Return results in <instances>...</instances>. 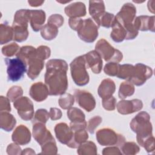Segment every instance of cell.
<instances>
[{
    "mask_svg": "<svg viewBox=\"0 0 155 155\" xmlns=\"http://www.w3.org/2000/svg\"><path fill=\"white\" fill-rule=\"evenodd\" d=\"M68 65L62 59H50L46 64L45 82L50 95L65 93L68 88Z\"/></svg>",
    "mask_w": 155,
    "mask_h": 155,
    "instance_id": "1",
    "label": "cell"
},
{
    "mask_svg": "<svg viewBox=\"0 0 155 155\" xmlns=\"http://www.w3.org/2000/svg\"><path fill=\"white\" fill-rule=\"evenodd\" d=\"M136 13V9L134 5L131 3L128 2L122 6L120 12L115 16L116 21L127 32V40L133 39L138 35V31L134 26Z\"/></svg>",
    "mask_w": 155,
    "mask_h": 155,
    "instance_id": "2",
    "label": "cell"
},
{
    "mask_svg": "<svg viewBox=\"0 0 155 155\" xmlns=\"http://www.w3.org/2000/svg\"><path fill=\"white\" fill-rule=\"evenodd\" d=\"M130 128L137 133V142L142 147L148 138L153 136L150 116L145 111L139 113L132 119L130 122Z\"/></svg>",
    "mask_w": 155,
    "mask_h": 155,
    "instance_id": "3",
    "label": "cell"
},
{
    "mask_svg": "<svg viewBox=\"0 0 155 155\" xmlns=\"http://www.w3.org/2000/svg\"><path fill=\"white\" fill-rule=\"evenodd\" d=\"M30 21V10L21 9L15 15L12 25L14 37L18 39H24L28 36V22Z\"/></svg>",
    "mask_w": 155,
    "mask_h": 155,
    "instance_id": "4",
    "label": "cell"
},
{
    "mask_svg": "<svg viewBox=\"0 0 155 155\" xmlns=\"http://www.w3.org/2000/svg\"><path fill=\"white\" fill-rule=\"evenodd\" d=\"M71 74L74 83L79 86H83L89 82V75L84 55L76 58L70 64Z\"/></svg>",
    "mask_w": 155,
    "mask_h": 155,
    "instance_id": "5",
    "label": "cell"
},
{
    "mask_svg": "<svg viewBox=\"0 0 155 155\" xmlns=\"http://www.w3.org/2000/svg\"><path fill=\"white\" fill-rule=\"evenodd\" d=\"M7 65V79L8 81L16 82L21 80L27 71V64L21 59L8 58L4 59Z\"/></svg>",
    "mask_w": 155,
    "mask_h": 155,
    "instance_id": "6",
    "label": "cell"
},
{
    "mask_svg": "<svg viewBox=\"0 0 155 155\" xmlns=\"http://www.w3.org/2000/svg\"><path fill=\"white\" fill-rule=\"evenodd\" d=\"M95 50L106 62L112 61L118 63L122 61L123 55L122 53L113 47L104 39H100L95 45Z\"/></svg>",
    "mask_w": 155,
    "mask_h": 155,
    "instance_id": "7",
    "label": "cell"
},
{
    "mask_svg": "<svg viewBox=\"0 0 155 155\" xmlns=\"http://www.w3.org/2000/svg\"><path fill=\"white\" fill-rule=\"evenodd\" d=\"M96 139L102 146H121L125 141L122 135L117 134L110 128H103L96 133Z\"/></svg>",
    "mask_w": 155,
    "mask_h": 155,
    "instance_id": "8",
    "label": "cell"
},
{
    "mask_svg": "<svg viewBox=\"0 0 155 155\" xmlns=\"http://www.w3.org/2000/svg\"><path fill=\"white\" fill-rule=\"evenodd\" d=\"M99 27L91 19H86L84 20L82 25L77 31L78 35L81 40L86 42H93L98 36Z\"/></svg>",
    "mask_w": 155,
    "mask_h": 155,
    "instance_id": "9",
    "label": "cell"
},
{
    "mask_svg": "<svg viewBox=\"0 0 155 155\" xmlns=\"http://www.w3.org/2000/svg\"><path fill=\"white\" fill-rule=\"evenodd\" d=\"M153 75V70L149 67L139 63L134 66V69L131 77L128 79L130 82L140 86Z\"/></svg>",
    "mask_w": 155,
    "mask_h": 155,
    "instance_id": "10",
    "label": "cell"
},
{
    "mask_svg": "<svg viewBox=\"0 0 155 155\" xmlns=\"http://www.w3.org/2000/svg\"><path fill=\"white\" fill-rule=\"evenodd\" d=\"M14 107L18 110V114L24 120H29L34 115V108L32 102L27 97H21L13 103Z\"/></svg>",
    "mask_w": 155,
    "mask_h": 155,
    "instance_id": "11",
    "label": "cell"
},
{
    "mask_svg": "<svg viewBox=\"0 0 155 155\" xmlns=\"http://www.w3.org/2000/svg\"><path fill=\"white\" fill-rule=\"evenodd\" d=\"M56 136L62 143L66 144L70 148L74 147L73 131L65 123H59L54 128Z\"/></svg>",
    "mask_w": 155,
    "mask_h": 155,
    "instance_id": "12",
    "label": "cell"
},
{
    "mask_svg": "<svg viewBox=\"0 0 155 155\" xmlns=\"http://www.w3.org/2000/svg\"><path fill=\"white\" fill-rule=\"evenodd\" d=\"M74 96L79 106L90 112L93 110L96 105V101L93 96L88 91L76 90L74 91Z\"/></svg>",
    "mask_w": 155,
    "mask_h": 155,
    "instance_id": "13",
    "label": "cell"
},
{
    "mask_svg": "<svg viewBox=\"0 0 155 155\" xmlns=\"http://www.w3.org/2000/svg\"><path fill=\"white\" fill-rule=\"evenodd\" d=\"M33 134L35 139L41 146L50 140H54L51 133L47 130L43 123H35L33 127Z\"/></svg>",
    "mask_w": 155,
    "mask_h": 155,
    "instance_id": "14",
    "label": "cell"
},
{
    "mask_svg": "<svg viewBox=\"0 0 155 155\" xmlns=\"http://www.w3.org/2000/svg\"><path fill=\"white\" fill-rule=\"evenodd\" d=\"M142 102L139 99L120 101L117 104V109L119 113L128 114L140 110L142 108Z\"/></svg>",
    "mask_w": 155,
    "mask_h": 155,
    "instance_id": "15",
    "label": "cell"
},
{
    "mask_svg": "<svg viewBox=\"0 0 155 155\" xmlns=\"http://www.w3.org/2000/svg\"><path fill=\"white\" fill-rule=\"evenodd\" d=\"M87 68H91L95 74L101 72L102 68V60L99 54L96 51H91L84 55Z\"/></svg>",
    "mask_w": 155,
    "mask_h": 155,
    "instance_id": "16",
    "label": "cell"
},
{
    "mask_svg": "<svg viewBox=\"0 0 155 155\" xmlns=\"http://www.w3.org/2000/svg\"><path fill=\"white\" fill-rule=\"evenodd\" d=\"M26 64L28 66L27 75L31 79L33 80L38 77L42 70L44 62V60L38 56L37 51H36V53L27 61Z\"/></svg>",
    "mask_w": 155,
    "mask_h": 155,
    "instance_id": "17",
    "label": "cell"
},
{
    "mask_svg": "<svg viewBox=\"0 0 155 155\" xmlns=\"http://www.w3.org/2000/svg\"><path fill=\"white\" fill-rule=\"evenodd\" d=\"M12 138L16 144L21 145L27 144L31 139L30 130L25 125H19L13 131Z\"/></svg>",
    "mask_w": 155,
    "mask_h": 155,
    "instance_id": "18",
    "label": "cell"
},
{
    "mask_svg": "<svg viewBox=\"0 0 155 155\" xmlns=\"http://www.w3.org/2000/svg\"><path fill=\"white\" fill-rule=\"evenodd\" d=\"M29 94L31 98L37 102L44 101L49 94L47 87L42 82L33 84L31 86Z\"/></svg>",
    "mask_w": 155,
    "mask_h": 155,
    "instance_id": "19",
    "label": "cell"
},
{
    "mask_svg": "<svg viewBox=\"0 0 155 155\" xmlns=\"http://www.w3.org/2000/svg\"><path fill=\"white\" fill-rule=\"evenodd\" d=\"M154 16H139L134 19V26L137 31L150 30L151 31H154Z\"/></svg>",
    "mask_w": 155,
    "mask_h": 155,
    "instance_id": "20",
    "label": "cell"
},
{
    "mask_svg": "<svg viewBox=\"0 0 155 155\" xmlns=\"http://www.w3.org/2000/svg\"><path fill=\"white\" fill-rule=\"evenodd\" d=\"M105 12V5L103 1H89V13L98 27L100 26V19Z\"/></svg>",
    "mask_w": 155,
    "mask_h": 155,
    "instance_id": "21",
    "label": "cell"
},
{
    "mask_svg": "<svg viewBox=\"0 0 155 155\" xmlns=\"http://www.w3.org/2000/svg\"><path fill=\"white\" fill-rule=\"evenodd\" d=\"M45 21V13L42 10H30V22L33 30L38 31Z\"/></svg>",
    "mask_w": 155,
    "mask_h": 155,
    "instance_id": "22",
    "label": "cell"
},
{
    "mask_svg": "<svg viewBox=\"0 0 155 155\" xmlns=\"http://www.w3.org/2000/svg\"><path fill=\"white\" fill-rule=\"evenodd\" d=\"M65 13L70 18L84 16L86 14L85 5L81 2L72 3L65 8Z\"/></svg>",
    "mask_w": 155,
    "mask_h": 155,
    "instance_id": "23",
    "label": "cell"
},
{
    "mask_svg": "<svg viewBox=\"0 0 155 155\" xmlns=\"http://www.w3.org/2000/svg\"><path fill=\"white\" fill-rule=\"evenodd\" d=\"M115 84L110 79H104L100 84L97 92L102 99L109 97L113 95L115 91Z\"/></svg>",
    "mask_w": 155,
    "mask_h": 155,
    "instance_id": "24",
    "label": "cell"
},
{
    "mask_svg": "<svg viewBox=\"0 0 155 155\" xmlns=\"http://www.w3.org/2000/svg\"><path fill=\"white\" fill-rule=\"evenodd\" d=\"M0 116L1 128L6 131H12L16 123L13 116L8 112H1Z\"/></svg>",
    "mask_w": 155,
    "mask_h": 155,
    "instance_id": "25",
    "label": "cell"
},
{
    "mask_svg": "<svg viewBox=\"0 0 155 155\" xmlns=\"http://www.w3.org/2000/svg\"><path fill=\"white\" fill-rule=\"evenodd\" d=\"M58 33V27L51 24L47 23L41 28V35L45 40L50 41L54 39Z\"/></svg>",
    "mask_w": 155,
    "mask_h": 155,
    "instance_id": "26",
    "label": "cell"
},
{
    "mask_svg": "<svg viewBox=\"0 0 155 155\" xmlns=\"http://www.w3.org/2000/svg\"><path fill=\"white\" fill-rule=\"evenodd\" d=\"M1 44H4L10 41L13 38V30L12 27H10L8 24H1Z\"/></svg>",
    "mask_w": 155,
    "mask_h": 155,
    "instance_id": "27",
    "label": "cell"
},
{
    "mask_svg": "<svg viewBox=\"0 0 155 155\" xmlns=\"http://www.w3.org/2000/svg\"><path fill=\"white\" fill-rule=\"evenodd\" d=\"M134 88L133 84L129 81L124 82L120 85L119 90V97L120 99H125L134 94Z\"/></svg>",
    "mask_w": 155,
    "mask_h": 155,
    "instance_id": "28",
    "label": "cell"
},
{
    "mask_svg": "<svg viewBox=\"0 0 155 155\" xmlns=\"http://www.w3.org/2000/svg\"><path fill=\"white\" fill-rule=\"evenodd\" d=\"M78 150L77 153L79 154H94L97 153V148L94 142L91 141L84 142L81 143L78 147Z\"/></svg>",
    "mask_w": 155,
    "mask_h": 155,
    "instance_id": "29",
    "label": "cell"
},
{
    "mask_svg": "<svg viewBox=\"0 0 155 155\" xmlns=\"http://www.w3.org/2000/svg\"><path fill=\"white\" fill-rule=\"evenodd\" d=\"M134 66L130 64H124L119 65L116 76L120 79H128L133 73Z\"/></svg>",
    "mask_w": 155,
    "mask_h": 155,
    "instance_id": "30",
    "label": "cell"
},
{
    "mask_svg": "<svg viewBox=\"0 0 155 155\" xmlns=\"http://www.w3.org/2000/svg\"><path fill=\"white\" fill-rule=\"evenodd\" d=\"M67 116L71 122H80L85 120L84 113L77 108L71 107L67 111Z\"/></svg>",
    "mask_w": 155,
    "mask_h": 155,
    "instance_id": "31",
    "label": "cell"
},
{
    "mask_svg": "<svg viewBox=\"0 0 155 155\" xmlns=\"http://www.w3.org/2000/svg\"><path fill=\"white\" fill-rule=\"evenodd\" d=\"M74 97L70 93H64L59 99V105L64 109H68L74 104Z\"/></svg>",
    "mask_w": 155,
    "mask_h": 155,
    "instance_id": "32",
    "label": "cell"
},
{
    "mask_svg": "<svg viewBox=\"0 0 155 155\" xmlns=\"http://www.w3.org/2000/svg\"><path fill=\"white\" fill-rule=\"evenodd\" d=\"M19 50V47L15 42L6 45L2 48V54L7 57H11L16 54Z\"/></svg>",
    "mask_w": 155,
    "mask_h": 155,
    "instance_id": "33",
    "label": "cell"
},
{
    "mask_svg": "<svg viewBox=\"0 0 155 155\" xmlns=\"http://www.w3.org/2000/svg\"><path fill=\"white\" fill-rule=\"evenodd\" d=\"M23 91L21 87L13 86L10 88L7 92V96L12 102H15L21 97L22 95Z\"/></svg>",
    "mask_w": 155,
    "mask_h": 155,
    "instance_id": "34",
    "label": "cell"
},
{
    "mask_svg": "<svg viewBox=\"0 0 155 155\" xmlns=\"http://www.w3.org/2000/svg\"><path fill=\"white\" fill-rule=\"evenodd\" d=\"M49 113L45 109L38 110L35 113V118L33 120V123H43L45 124L49 118Z\"/></svg>",
    "mask_w": 155,
    "mask_h": 155,
    "instance_id": "35",
    "label": "cell"
},
{
    "mask_svg": "<svg viewBox=\"0 0 155 155\" xmlns=\"http://www.w3.org/2000/svg\"><path fill=\"white\" fill-rule=\"evenodd\" d=\"M114 16L112 13L105 12L100 19L99 24L105 28H110L112 27L113 22L114 19Z\"/></svg>",
    "mask_w": 155,
    "mask_h": 155,
    "instance_id": "36",
    "label": "cell"
},
{
    "mask_svg": "<svg viewBox=\"0 0 155 155\" xmlns=\"http://www.w3.org/2000/svg\"><path fill=\"white\" fill-rule=\"evenodd\" d=\"M121 150L125 154H136L139 151V147L134 142H126L121 145Z\"/></svg>",
    "mask_w": 155,
    "mask_h": 155,
    "instance_id": "37",
    "label": "cell"
},
{
    "mask_svg": "<svg viewBox=\"0 0 155 155\" xmlns=\"http://www.w3.org/2000/svg\"><path fill=\"white\" fill-rule=\"evenodd\" d=\"M120 64L116 62H108L104 67V72L110 76H116Z\"/></svg>",
    "mask_w": 155,
    "mask_h": 155,
    "instance_id": "38",
    "label": "cell"
},
{
    "mask_svg": "<svg viewBox=\"0 0 155 155\" xmlns=\"http://www.w3.org/2000/svg\"><path fill=\"white\" fill-rule=\"evenodd\" d=\"M102 119V118L99 116H96L89 120L88 121V125L87 129L88 131L91 134H93L94 133V130L101 123Z\"/></svg>",
    "mask_w": 155,
    "mask_h": 155,
    "instance_id": "39",
    "label": "cell"
},
{
    "mask_svg": "<svg viewBox=\"0 0 155 155\" xmlns=\"http://www.w3.org/2000/svg\"><path fill=\"white\" fill-rule=\"evenodd\" d=\"M36 51L38 56L44 61L50 57L51 53L50 48L44 45H41L38 47L36 48Z\"/></svg>",
    "mask_w": 155,
    "mask_h": 155,
    "instance_id": "40",
    "label": "cell"
},
{
    "mask_svg": "<svg viewBox=\"0 0 155 155\" xmlns=\"http://www.w3.org/2000/svg\"><path fill=\"white\" fill-rule=\"evenodd\" d=\"M48 23L51 24L59 28L62 26L64 23V18L59 14L52 15L48 19Z\"/></svg>",
    "mask_w": 155,
    "mask_h": 155,
    "instance_id": "41",
    "label": "cell"
},
{
    "mask_svg": "<svg viewBox=\"0 0 155 155\" xmlns=\"http://www.w3.org/2000/svg\"><path fill=\"white\" fill-rule=\"evenodd\" d=\"M116 99L112 96L104 99L102 101L103 107L107 110H114L116 107Z\"/></svg>",
    "mask_w": 155,
    "mask_h": 155,
    "instance_id": "42",
    "label": "cell"
},
{
    "mask_svg": "<svg viewBox=\"0 0 155 155\" xmlns=\"http://www.w3.org/2000/svg\"><path fill=\"white\" fill-rule=\"evenodd\" d=\"M84 20L78 18H70L69 19V25L74 30L78 31L82 25Z\"/></svg>",
    "mask_w": 155,
    "mask_h": 155,
    "instance_id": "43",
    "label": "cell"
},
{
    "mask_svg": "<svg viewBox=\"0 0 155 155\" xmlns=\"http://www.w3.org/2000/svg\"><path fill=\"white\" fill-rule=\"evenodd\" d=\"M10 100L8 97H5L2 96H1V112H8L10 111V104L9 102Z\"/></svg>",
    "mask_w": 155,
    "mask_h": 155,
    "instance_id": "44",
    "label": "cell"
},
{
    "mask_svg": "<svg viewBox=\"0 0 155 155\" xmlns=\"http://www.w3.org/2000/svg\"><path fill=\"white\" fill-rule=\"evenodd\" d=\"M49 116L51 120H57L59 119L62 116V113L61 111L56 108H51L50 111L49 112Z\"/></svg>",
    "mask_w": 155,
    "mask_h": 155,
    "instance_id": "45",
    "label": "cell"
},
{
    "mask_svg": "<svg viewBox=\"0 0 155 155\" xmlns=\"http://www.w3.org/2000/svg\"><path fill=\"white\" fill-rule=\"evenodd\" d=\"M44 1H28V3L30 5L31 7H37V6H40L43 4Z\"/></svg>",
    "mask_w": 155,
    "mask_h": 155,
    "instance_id": "46",
    "label": "cell"
}]
</instances>
